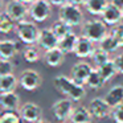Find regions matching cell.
I'll return each mask as SVG.
<instances>
[{"label":"cell","instance_id":"52a82bcc","mask_svg":"<svg viewBox=\"0 0 123 123\" xmlns=\"http://www.w3.org/2000/svg\"><path fill=\"white\" fill-rule=\"evenodd\" d=\"M20 117L27 123H37L43 119V109L35 102H25L19 109Z\"/></svg>","mask_w":123,"mask_h":123},{"label":"cell","instance_id":"8fae6325","mask_svg":"<svg viewBox=\"0 0 123 123\" xmlns=\"http://www.w3.org/2000/svg\"><path fill=\"white\" fill-rule=\"evenodd\" d=\"M97 46L95 43L91 40H89L85 36H78V41L75 44V48L73 53L78 57V58H91L93 53L95 52Z\"/></svg>","mask_w":123,"mask_h":123},{"label":"cell","instance_id":"1f68e13d","mask_svg":"<svg viewBox=\"0 0 123 123\" xmlns=\"http://www.w3.org/2000/svg\"><path fill=\"white\" fill-rule=\"evenodd\" d=\"M109 33L114 36L115 40L119 43L120 48H123V21H120L119 24L114 25L111 28V31H109Z\"/></svg>","mask_w":123,"mask_h":123},{"label":"cell","instance_id":"3957f363","mask_svg":"<svg viewBox=\"0 0 123 123\" xmlns=\"http://www.w3.org/2000/svg\"><path fill=\"white\" fill-rule=\"evenodd\" d=\"M82 31L81 35L87 37L89 40L94 41V43H99L105 36L109 35V29H107V24L102 19H91L86 20L82 25Z\"/></svg>","mask_w":123,"mask_h":123},{"label":"cell","instance_id":"ba28073f","mask_svg":"<svg viewBox=\"0 0 123 123\" xmlns=\"http://www.w3.org/2000/svg\"><path fill=\"white\" fill-rule=\"evenodd\" d=\"M73 109H74V106H73V101L65 97V98L58 99V101H56L53 103V106H52V112H53L54 118L61 123V122H66V120H69Z\"/></svg>","mask_w":123,"mask_h":123},{"label":"cell","instance_id":"b9f144b4","mask_svg":"<svg viewBox=\"0 0 123 123\" xmlns=\"http://www.w3.org/2000/svg\"><path fill=\"white\" fill-rule=\"evenodd\" d=\"M122 12H123V8H122Z\"/></svg>","mask_w":123,"mask_h":123},{"label":"cell","instance_id":"f35d334b","mask_svg":"<svg viewBox=\"0 0 123 123\" xmlns=\"http://www.w3.org/2000/svg\"><path fill=\"white\" fill-rule=\"evenodd\" d=\"M37 123H50V122H48V120H44V119H41L40 122H37Z\"/></svg>","mask_w":123,"mask_h":123},{"label":"cell","instance_id":"4dcf8cb0","mask_svg":"<svg viewBox=\"0 0 123 123\" xmlns=\"http://www.w3.org/2000/svg\"><path fill=\"white\" fill-rule=\"evenodd\" d=\"M15 70V65L11 60H3L0 58V77L7 74H12Z\"/></svg>","mask_w":123,"mask_h":123},{"label":"cell","instance_id":"cb8c5ba5","mask_svg":"<svg viewBox=\"0 0 123 123\" xmlns=\"http://www.w3.org/2000/svg\"><path fill=\"white\" fill-rule=\"evenodd\" d=\"M99 48H102L103 50H106V52H109V53H115V52H118V49L120 48V45H119V43H118L117 40H115V37L112 35H107V36H105L103 38H102L101 41H99Z\"/></svg>","mask_w":123,"mask_h":123},{"label":"cell","instance_id":"9c48e42d","mask_svg":"<svg viewBox=\"0 0 123 123\" xmlns=\"http://www.w3.org/2000/svg\"><path fill=\"white\" fill-rule=\"evenodd\" d=\"M87 109L91 117L97 118V119H105V118L110 117V112H111V106L106 102V99L101 98V97L91 99Z\"/></svg>","mask_w":123,"mask_h":123},{"label":"cell","instance_id":"f546056e","mask_svg":"<svg viewBox=\"0 0 123 123\" xmlns=\"http://www.w3.org/2000/svg\"><path fill=\"white\" fill-rule=\"evenodd\" d=\"M23 58L27 62H37L40 60V52L36 46L33 45H27V48L23 50Z\"/></svg>","mask_w":123,"mask_h":123},{"label":"cell","instance_id":"d590c367","mask_svg":"<svg viewBox=\"0 0 123 123\" xmlns=\"http://www.w3.org/2000/svg\"><path fill=\"white\" fill-rule=\"evenodd\" d=\"M86 0H68V3H72V4H75V6H83Z\"/></svg>","mask_w":123,"mask_h":123},{"label":"cell","instance_id":"f1b7e54d","mask_svg":"<svg viewBox=\"0 0 123 123\" xmlns=\"http://www.w3.org/2000/svg\"><path fill=\"white\" fill-rule=\"evenodd\" d=\"M21 120L20 112L15 110H4L3 114H0V123H21Z\"/></svg>","mask_w":123,"mask_h":123},{"label":"cell","instance_id":"4316f807","mask_svg":"<svg viewBox=\"0 0 123 123\" xmlns=\"http://www.w3.org/2000/svg\"><path fill=\"white\" fill-rule=\"evenodd\" d=\"M91 60H93V64L95 68H99L102 66L103 64H106L110 58V53L106 50H103L102 48H99V46H97L95 52L93 53V56H91Z\"/></svg>","mask_w":123,"mask_h":123},{"label":"cell","instance_id":"4fadbf2b","mask_svg":"<svg viewBox=\"0 0 123 123\" xmlns=\"http://www.w3.org/2000/svg\"><path fill=\"white\" fill-rule=\"evenodd\" d=\"M101 19L103 20V21L106 23L107 25H111V27H114V25L119 24L120 21H123V12H122V8L117 7L115 4H112L111 1H110V3L107 4V7L105 8V11L102 12Z\"/></svg>","mask_w":123,"mask_h":123},{"label":"cell","instance_id":"ac0fdd59","mask_svg":"<svg viewBox=\"0 0 123 123\" xmlns=\"http://www.w3.org/2000/svg\"><path fill=\"white\" fill-rule=\"evenodd\" d=\"M103 98L106 99V102L111 106V109L115 106H118V105H120V103H123V85H120V83L114 85L106 93V95H105Z\"/></svg>","mask_w":123,"mask_h":123},{"label":"cell","instance_id":"2e32d148","mask_svg":"<svg viewBox=\"0 0 123 123\" xmlns=\"http://www.w3.org/2000/svg\"><path fill=\"white\" fill-rule=\"evenodd\" d=\"M0 106L3 110H15L20 109V97L15 91L9 93H0Z\"/></svg>","mask_w":123,"mask_h":123},{"label":"cell","instance_id":"44dd1931","mask_svg":"<svg viewBox=\"0 0 123 123\" xmlns=\"http://www.w3.org/2000/svg\"><path fill=\"white\" fill-rule=\"evenodd\" d=\"M19 86V78L12 73L0 77V93H9L15 91Z\"/></svg>","mask_w":123,"mask_h":123},{"label":"cell","instance_id":"7402d4cb","mask_svg":"<svg viewBox=\"0 0 123 123\" xmlns=\"http://www.w3.org/2000/svg\"><path fill=\"white\" fill-rule=\"evenodd\" d=\"M110 1L109 0H86L85 1V8L86 11L90 15H94V16H101L102 12L105 11V8L107 7Z\"/></svg>","mask_w":123,"mask_h":123},{"label":"cell","instance_id":"d6986e66","mask_svg":"<svg viewBox=\"0 0 123 123\" xmlns=\"http://www.w3.org/2000/svg\"><path fill=\"white\" fill-rule=\"evenodd\" d=\"M91 119H93V117H91L87 107L77 106L73 109L72 114H70V118H69V122H72V123H90Z\"/></svg>","mask_w":123,"mask_h":123},{"label":"cell","instance_id":"9a60e30c","mask_svg":"<svg viewBox=\"0 0 123 123\" xmlns=\"http://www.w3.org/2000/svg\"><path fill=\"white\" fill-rule=\"evenodd\" d=\"M65 61V53L58 48H52L45 50L44 53V62L50 68H58L62 65V62Z\"/></svg>","mask_w":123,"mask_h":123},{"label":"cell","instance_id":"7a4b0ae2","mask_svg":"<svg viewBox=\"0 0 123 123\" xmlns=\"http://www.w3.org/2000/svg\"><path fill=\"white\" fill-rule=\"evenodd\" d=\"M15 32H16L19 40L23 44H25V45H35V44H37L40 29H38L36 21H29L27 19L17 21L16 27H15Z\"/></svg>","mask_w":123,"mask_h":123},{"label":"cell","instance_id":"7bdbcfd3","mask_svg":"<svg viewBox=\"0 0 123 123\" xmlns=\"http://www.w3.org/2000/svg\"><path fill=\"white\" fill-rule=\"evenodd\" d=\"M90 123H91V122H90Z\"/></svg>","mask_w":123,"mask_h":123},{"label":"cell","instance_id":"836d02e7","mask_svg":"<svg viewBox=\"0 0 123 123\" xmlns=\"http://www.w3.org/2000/svg\"><path fill=\"white\" fill-rule=\"evenodd\" d=\"M112 61H114L117 73H118V74H122L123 75V53L117 54V56L112 58Z\"/></svg>","mask_w":123,"mask_h":123},{"label":"cell","instance_id":"74e56055","mask_svg":"<svg viewBox=\"0 0 123 123\" xmlns=\"http://www.w3.org/2000/svg\"><path fill=\"white\" fill-rule=\"evenodd\" d=\"M20 1H23L24 4H27V6H29V4H32L35 0H20Z\"/></svg>","mask_w":123,"mask_h":123},{"label":"cell","instance_id":"e0dca14e","mask_svg":"<svg viewBox=\"0 0 123 123\" xmlns=\"http://www.w3.org/2000/svg\"><path fill=\"white\" fill-rule=\"evenodd\" d=\"M19 53V45L13 40H0V58L12 60Z\"/></svg>","mask_w":123,"mask_h":123},{"label":"cell","instance_id":"83f0119b","mask_svg":"<svg viewBox=\"0 0 123 123\" xmlns=\"http://www.w3.org/2000/svg\"><path fill=\"white\" fill-rule=\"evenodd\" d=\"M52 31L54 32V35L58 37V40L60 38H62L64 36H66L68 33L72 31V27H69V25L66 24V23H64L62 20H57V21H54L53 24H52Z\"/></svg>","mask_w":123,"mask_h":123},{"label":"cell","instance_id":"e575fe53","mask_svg":"<svg viewBox=\"0 0 123 123\" xmlns=\"http://www.w3.org/2000/svg\"><path fill=\"white\" fill-rule=\"evenodd\" d=\"M49 1H50L52 6H56V7H61L68 3V0H49Z\"/></svg>","mask_w":123,"mask_h":123},{"label":"cell","instance_id":"8d00e7d4","mask_svg":"<svg viewBox=\"0 0 123 123\" xmlns=\"http://www.w3.org/2000/svg\"><path fill=\"white\" fill-rule=\"evenodd\" d=\"M111 3L115 4L117 7H119V8H123V0H111Z\"/></svg>","mask_w":123,"mask_h":123},{"label":"cell","instance_id":"5bb4252c","mask_svg":"<svg viewBox=\"0 0 123 123\" xmlns=\"http://www.w3.org/2000/svg\"><path fill=\"white\" fill-rule=\"evenodd\" d=\"M37 45L44 50L56 48V46H58V37L54 35L52 28H43V29H40Z\"/></svg>","mask_w":123,"mask_h":123},{"label":"cell","instance_id":"5b68a950","mask_svg":"<svg viewBox=\"0 0 123 123\" xmlns=\"http://www.w3.org/2000/svg\"><path fill=\"white\" fill-rule=\"evenodd\" d=\"M52 15V4L49 0H35L29 4V17L36 23H44Z\"/></svg>","mask_w":123,"mask_h":123},{"label":"cell","instance_id":"277c9868","mask_svg":"<svg viewBox=\"0 0 123 123\" xmlns=\"http://www.w3.org/2000/svg\"><path fill=\"white\" fill-rule=\"evenodd\" d=\"M58 19L66 23L69 27H80L85 23V15L80 6H75L72 3H66L60 7Z\"/></svg>","mask_w":123,"mask_h":123},{"label":"cell","instance_id":"603a6c76","mask_svg":"<svg viewBox=\"0 0 123 123\" xmlns=\"http://www.w3.org/2000/svg\"><path fill=\"white\" fill-rule=\"evenodd\" d=\"M105 83H106V81H105L103 77H102L99 69L93 68V70H91V73H90V75H89L87 81H86L87 87L93 89V90H101V89L105 86Z\"/></svg>","mask_w":123,"mask_h":123},{"label":"cell","instance_id":"d4e9b609","mask_svg":"<svg viewBox=\"0 0 123 123\" xmlns=\"http://www.w3.org/2000/svg\"><path fill=\"white\" fill-rule=\"evenodd\" d=\"M16 27V21L7 13L6 11L0 12V32L1 33H11Z\"/></svg>","mask_w":123,"mask_h":123},{"label":"cell","instance_id":"ffe728a7","mask_svg":"<svg viewBox=\"0 0 123 123\" xmlns=\"http://www.w3.org/2000/svg\"><path fill=\"white\" fill-rule=\"evenodd\" d=\"M77 41H78V36L75 35L73 31H70L66 36H64L62 38H60V40H58V48L61 49L65 54L73 53Z\"/></svg>","mask_w":123,"mask_h":123},{"label":"cell","instance_id":"30bf717a","mask_svg":"<svg viewBox=\"0 0 123 123\" xmlns=\"http://www.w3.org/2000/svg\"><path fill=\"white\" fill-rule=\"evenodd\" d=\"M6 12L17 23L25 20V17L29 15V7H27V4L20 0H11L6 6Z\"/></svg>","mask_w":123,"mask_h":123},{"label":"cell","instance_id":"8992f818","mask_svg":"<svg viewBox=\"0 0 123 123\" xmlns=\"http://www.w3.org/2000/svg\"><path fill=\"white\" fill-rule=\"evenodd\" d=\"M41 83H43V78H41L40 73L36 72L35 69H25L20 73L19 85L24 90H28V91L37 90L41 86Z\"/></svg>","mask_w":123,"mask_h":123},{"label":"cell","instance_id":"484cf974","mask_svg":"<svg viewBox=\"0 0 123 123\" xmlns=\"http://www.w3.org/2000/svg\"><path fill=\"white\" fill-rule=\"evenodd\" d=\"M97 69H99L102 77L105 78V81H106V82L111 81L112 78L115 77V74H118V73H117V69H115V65H114V61H112V60H109L106 64H103L102 66L97 68Z\"/></svg>","mask_w":123,"mask_h":123},{"label":"cell","instance_id":"6da1fadb","mask_svg":"<svg viewBox=\"0 0 123 123\" xmlns=\"http://www.w3.org/2000/svg\"><path fill=\"white\" fill-rule=\"evenodd\" d=\"M53 85L58 93H61L66 98L72 99L73 102L82 101L86 95L85 86L77 83L72 77H68V75H64V74L56 75L53 80Z\"/></svg>","mask_w":123,"mask_h":123},{"label":"cell","instance_id":"ab89813d","mask_svg":"<svg viewBox=\"0 0 123 123\" xmlns=\"http://www.w3.org/2000/svg\"><path fill=\"white\" fill-rule=\"evenodd\" d=\"M3 6V0H0V7Z\"/></svg>","mask_w":123,"mask_h":123},{"label":"cell","instance_id":"d6a6232c","mask_svg":"<svg viewBox=\"0 0 123 123\" xmlns=\"http://www.w3.org/2000/svg\"><path fill=\"white\" fill-rule=\"evenodd\" d=\"M110 118L115 123H123V103L112 107L111 112H110Z\"/></svg>","mask_w":123,"mask_h":123},{"label":"cell","instance_id":"60d3db41","mask_svg":"<svg viewBox=\"0 0 123 123\" xmlns=\"http://www.w3.org/2000/svg\"><path fill=\"white\" fill-rule=\"evenodd\" d=\"M61 123H72V122H69V120H66V122H61Z\"/></svg>","mask_w":123,"mask_h":123},{"label":"cell","instance_id":"7c38bea8","mask_svg":"<svg viewBox=\"0 0 123 123\" xmlns=\"http://www.w3.org/2000/svg\"><path fill=\"white\" fill-rule=\"evenodd\" d=\"M91 70H93V66L90 64L85 61L77 62L73 65L72 70H70V77L80 85H86V81H87Z\"/></svg>","mask_w":123,"mask_h":123}]
</instances>
